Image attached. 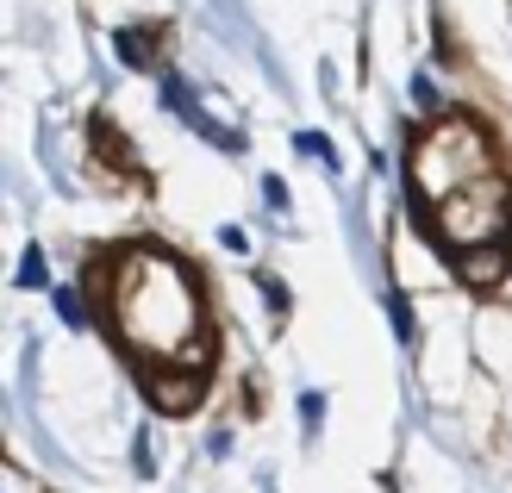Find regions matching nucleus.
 <instances>
[{
  "instance_id": "obj_1",
  "label": "nucleus",
  "mask_w": 512,
  "mask_h": 493,
  "mask_svg": "<svg viewBox=\"0 0 512 493\" xmlns=\"http://www.w3.org/2000/svg\"><path fill=\"white\" fill-rule=\"evenodd\" d=\"M107 325L119 331L125 356L138 369H207L213 331L200 281L175 250L163 244H125L107 263Z\"/></svg>"
},
{
  "instance_id": "obj_2",
  "label": "nucleus",
  "mask_w": 512,
  "mask_h": 493,
  "mask_svg": "<svg viewBox=\"0 0 512 493\" xmlns=\"http://www.w3.org/2000/svg\"><path fill=\"white\" fill-rule=\"evenodd\" d=\"M488 175H500L494 169V144L481 138V125H469V119L425 125L419 144L406 150V188H413L419 213L444 206L450 194H463V188H475V181H488Z\"/></svg>"
},
{
  "instance_id": "obj_3",
  "label": "nucleus",
  "mask_w": 512,
  "mask_h": 493,
  "mask_svg": "<svg viewBox=\"0 0 512 493\" xmlns=\"http://www.w3.org/2000/svg\"><path fill=\"white\" fill-rule=\"evenodd\" d=\"M144 381H150V406L194 412L200 406V387H207V369H144Z\"/></svg>"
},
{
  "instance_id": "obj_4",
  "label": "nucleus",
  "mask_w": 512,
  "mask_h": 493,
  "mask_svg": "<svg viewBox=\"0 0 512 493\" xmlns=\"http://www.w3.org/2000/svg\"><path fill=\"white\" fill-rule=\"evenodd\" d=\"M300 150H306V157H325V163H331V144H325L319 132H300Z\"/></svg>"
},
{
  "instance_id": "obj_5",
  "label": "nucleus",
  "mask_w": 512,
  "mask_h": 493,
  "mask_svg": "<svg viewBox=\"0 0 512 493\" xmlns=\"http://www.w3.org/2000/svg\"><path fill=\"white\" fill-rule=\"evenodd\" d=\"M19 281H25V288H38V281H44V263H38V250L25 256V269H19Z\"/></svg>"
}]
</instances>
